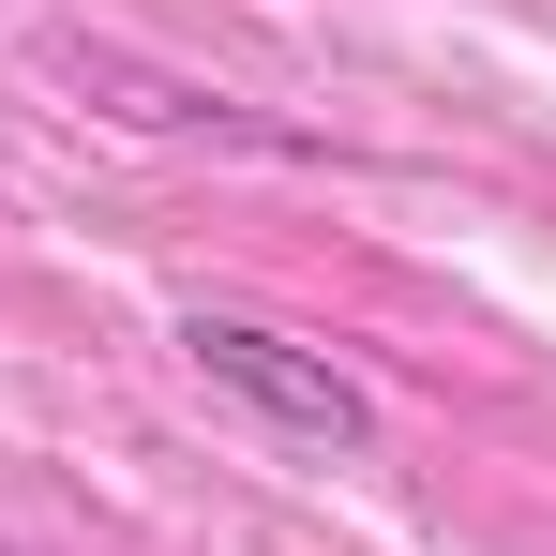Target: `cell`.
<instances>
[{
	"instance_id": "6da1fadb",
	"label": "cell",
	"mask_w": 556,
	"mask_h": 556,
	"mask_svg": "<svg viewBox=\"0 0 556 556\" xmlns=\"http://www.w3.org/2000/svg\"><path fill=\"white\" fill-rule=\"evenodd\" d=\"M181 376L211 406H241L256 437H286V452H376V391L331 346L271 331V316H181Z\"/></svg>"
}]
</instances>
